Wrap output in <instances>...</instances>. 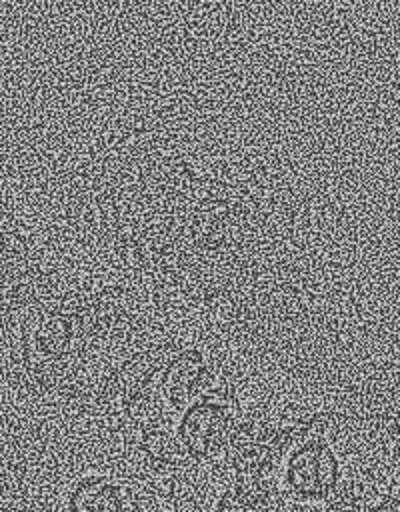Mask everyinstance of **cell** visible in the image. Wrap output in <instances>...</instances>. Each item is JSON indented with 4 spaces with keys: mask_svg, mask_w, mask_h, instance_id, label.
<instances>
[{
    "mask_svg": "<svg viewBox=\"0 0 400 512\" xmlns=\"http://www.w3.org/2000/svg\"><path fill=\"white\" fill-rule=\"evenodd\" d=\"M92 258L252 368L288 362L330 318L298 190L256 152L176 116L136 128L104 162Z\"/></svg>",
    "mask_w": 400,
    "mask_h": 512,
    "instance_id": "cell-1",
    "label": "cell"
},
{
    "mask_svg": "<svg viewBox=\"0 0 400 512\" xmlns=\"http://www.w3.org/2000/svg\"><path fill=\"white\" fill-rule=\"evenodd\" d=\"M64 512H132V494L110 472H86L68 486Z\"/></svg>",
    "mask_w": 400,
    "mask_h": 512,
    "instance_id": "cell-5",
    "label": "cell"
},
{
    "mask_svg": "<svg viewBox=\"0 0 400 512\" xmlns=\"http://www.w3.org/2000/svg\"><path fill=\"white\" fill-rule=\"evenodd\" d=\"M132 512H134V510H132Z\"/></svg>",
    "mask_w": 400,
    "mask_h": 512,
    "instance_id": "cell-6",
    "label": "cell"
},
{
    "mask_svg": "<svg viewBox=\"0 0 400 512\" xmlns=\"http://www.w3.org/2000/svg\"><path fill=\"white\" fill-rule=\"evenodd\" d=\"M344 478V456L326 428L296 444L280 470V482L296 504H324L336 494Z\"/></svg>",
    "mask_w": 400,
    "mask_h": 512,
    "instance_id": "cell-3",
    "label": "cell"
},
{
    "mask_svg": "<svg viewBox=\"0 0 400 512\" xmlns=\"http://www.w3.org/2000/svg\"><path fill=\"white\" fill-rule=\"evenodd\" d=\"M250 394L252 388L244 392L212 394L200 398L176 418V438L194 466H220Z\"/></svg>",
    "mask_w": 400,
    "mask_h": 512,
    "instance_id": "cell-2",
    "label": "cell"
},
{
    "mask_svg": "<svg viewBox=\"0 0 400 512\" xmlns=\"http://www.w3.org/2000/svg\"><path fill=\"white\" fill-rule=\"evenodd\" d=\"M292 504L280 478H230L216 492L210 512H290Z\"/></svg>",
    "mask_w": 400,
    "mask_h": 512,
    "instance_id": "cell-4",
    "label": "cell"
}]
</instances>
